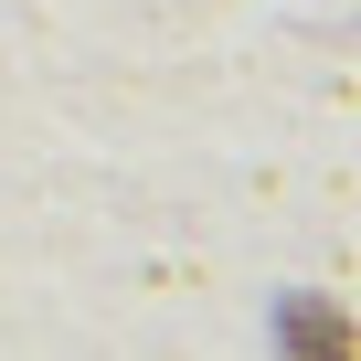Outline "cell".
Wrapping results in <instances>:
<instances>
[{
  "instance_id": "6da1fadb",
  "label": "cell",
  "mask_w": 361,
  "mask_h": 361,
  "mask_svg": "<svg viewBox=\"0 0 361 361\" xmlns=\"http://www.w3.org/2000/svg\"><path fill=\"white\" fill-rule=\"evenodd\" d=\"M276 340H287V361H361V329L329 298H287L276 308Z\"/></svg>"
}]
</instances>
